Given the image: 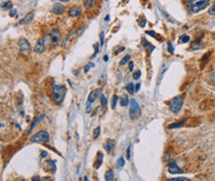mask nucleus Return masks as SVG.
<instances>
[{
    "instance_id": "obj_1",
    "label": "nucleus",
    "mask_w": 215,
    "mask_h": 181,
    "mask_svg": "<svg viewBox=\"0 0 215 181\" xmlns=\"http://www.w3.org/2000/svg\"><path fill=\"white\" fill-rule=\"evenodd\" d=\"M52 99L55 103L57 104H60V103L63 102L65 98V95H66L67 89L64 85H56L55 83L52 84Z\"/></svg>"
},
{
    "instance_id": "obj_2",
    "label": "nucleus",
    "mask_w": 215,
    "mask_h": 181,
    "mask_svg": "<svg viewBox=\"0 0 215 181\" xmlns=\"http://www.w3.org/2000/svg\"><path fill=\"white\" fill-rule=\"evenodd\" d=\"M188 8L192 13H197L208 6V0H189Z\"/></svg>"
},
{
    "instance_id": "obj_3",
    "label": "nucleus",
    "mask_w": 215,
    "mask_h": 181,
    "mask_svg": "<svg viewBox=\"0 0 215 181\" xmlns=\"http://www.w3.org/2000/svg\"><path fill=\"white\" fill-rule=\"evenodd\" d=\"M50 141V135L47 131H40L36 133L31 138L32 143H48Z\"/></svg>"
},
{
    "instance_id": "obj_4",
    "label": "nucleus",
    "mask_w": 215,
    "mask_h": 181,
    "mask_svg": "<svg viewBox=\"0 0 215 181\" xmlns=\"http://www.w3.org/2000/svg\"><path fill=\"white\" fill-rule=\"evenodd\" d=\"M183 104V100L182 96H176L170 100V110L172 113H178L180 112V110L182 109Z\"/></svg>"
},
{
    "instance_id": "obj_5",
    "label": "nucleus",
    "mask_w": 215,
    "mask_h": 181,
    "mask_svg": "<svg viewBox=\"0 0 215 181\" xmlns=\"http://www.w3.org/2000/svg\"><path fill=\"white\" fill-rule=\"evenodd\" d=\"M129 114H130V118H131L132 120H137L141 116V114H142L140 106H139V104L137 103V101L135 100V99H132L131 100V107H130Z\"/></svg>"
},
{
    "instance_id": "obj_6",
    "label": "nucleus",
    "mask_w": 215,
    "mask_h": 181,
    "mask_svg": "<svg viewBox=\"0 0 215 181\" xmlns=\"http://www.w3.org/2000/svg\"><path fill=\"white\" fill-rule=\"evenodd\" d=\"M49 43L51 46H57L58 44H60L61 41V31L59 29H55L51 32L49 35Z\"/></svg>"
},
{
    "instance_id": "obj_7",
    "label": "nucleus",
    "mask_w": 215,
    "mask_h": 181,
    "mask_svg": "<svg viewBox=\"0 0 215 181\" xmlns=\"http://www.w3.org/2000/svg\"><path fill=\"white\" fill-rule=\"evenodd\" d=\"M99 94H100L99 90H94V91H92L91 93L89 94L88 99H87V102H86V112H87V113L90 112V110H91L92 103H93L94 101L97 99V97L99 96Z\"/></svg>"
},
{
    "instance_id": "obj_8",
    "label": "nucleus",
    "mask_w": 215,
    "mask_h": 181,
    "mask_svg": "<svg viewBox=\"0 0 215 181\" xmlns=\"http://www.w3.org/2000/svg\"><path fill=\"white\" fill-rule=\"evenodd\" d=\"M18 48L21 54H28L29 50H30V44L27 41V39L22 38L18 42Z\"/></svg>"
},
{
    "instance_id": "obj_9",
    "label": "nucleus",
    "mask_w": 215,
    "mask_h": 181,
    "mask_svg": "<svg viewBox=\"0 0 215 181\" xmlns=\"http://www.w3.org/2000/svg\"><path fill=\"white\" fill-rule=\"evenodd\" d=\"M46 40L45 39H40L39 41L37 42L35 48H34V52L36 54H43L46 50Z\"/></svg>"
},
{
    "instance_id": "obj_10",
    "label": "nucleus",
    "mask_w": 215,
    "mask_h": 181,
    "mask_svg": "<svg viewBox=\"0 0 215 181\" xmlns=\"http://www.w3.org/2000/svg\"><path fill=\"white\" fill-rule=\"evenodd\" d=\"M168 172L172 174H178V173H182L183 172V170L182 169V168H180L178 166L176 161H170V162L168 163Z\"/></svg>"
},
{
    "instance_id": "obj_11",
    "label": "nucleus",
    "mask_w": 215,
    "mask_h": 181,
    "mask_svg": "<svg viewBox=\"0 0 215 181\" xmlns=\"http://www.w3.org/2000/svg\"><path fill=\"white\" fill-rule=\"evenodd\" d=\"M81 8L79 6H73V7L69 8V15L71 17H73V18H77V17H79L81 15Z\"/></svg>"
},
{
    "instance_id": "obj_12",
    "label": "nucleus",
    "mask_w": 215,
    "mask_h": 181,
    "mask_svg": "<svg viewBox=\"0 0 215 181\" xmlns=\"http://www.w3.org/2000/svg\"><path fill=\"white\" fill-rule=\"evenodd\" d=\"M66 10L65 6L61 3H55L54 6H53V13L57 14V15H60V14H63Z\"/></svg>"
},
{
    "instance_id": "obj_13",
    "label": "nucleus",
    "mask_w": 215,
    "mask_h": 181,
    "mask_svg": "<svg viewBox=\"0 0 215 181\" xmlns=\"http://www.w3.org/2000/svg\"><path fill=\"white\" fill-rule=\"evenodd\" d=\"M115 147V142L113 140H108L106 141V143H105L104 145H103V148H104L105 151H107L108 153H110L111 151H112V149H114Z\"/></svg>"
},
{
    "instance_id": "obj_14",
    "label": "nucleus",
    "mask_w": 215,
    "mask_h": 181,
    "mask_svg": "<svg viewBox=\"0 0 215 181\" xmlns=\"http://www.w3.org/2000/svg\"><path fill=\"white\" fill-rule=\"evenodd\" d=\"M33 19H34V13L33 12H31V13L27 14V15L25 16L21 21H19V25H25V24H27V23H30Z\"/></svg>"
},
{
    "instance_id": "obj_15",
    "label": "nucleus",
    "mask_w": 215,
    "mask_h": 181,
    "mask_svg": "<svg viewBox=\"0 0 215 181\" xmlns=\"http://www.w3.org/2000/svg\"><path fill=\"white\" fill-rule=\"evenodd\" d=\"M142 45H143V47H144L145 49L148 50L149 54H151V52L154 50V49H155V47H154L153 45H151V43H149V42L147 41L145 38H143V39H142Z\"/></svg>"
},
{
    "instance_id": "obj_16",
    "label": "nucleus",
    "mask_w": 215,
    "mask_h": 181,
    "mask_svg": "<svg viewBox=\"0 0 215 181\" xmlns=\"http://www.w3.org/2000/svg\"><path fill=\"white\" fill-rule=\"evenodd\" d=\"M102 160H103V154L102 152H100V151H98L97 152V160L94 162V168H99L100 165L102 164Z\"/></svg>"
},
{
    "instance_id": "obj_17",
    "label": "nucleus",
    "mask_w": 215,
    "mask_h": 181,
    "mask_svg": "<svg viewBox=\"0 0 215 181\" xmlns=\"http://www.w3.org/2000/svg\"><path fill=\"white\" fill-rule=\"evenodd\" d=\"M186 121H187V119H184V120H182V121H180V122H176V123L170 124V125H168V129H176V128L182 127V126H183V124H184Z\"/></svg>"
},
{
    "instance_id": "obj_18",
    "label": "nucleus",
    "mask_w": 215,
    "mask_h": 181,
    "mask_svg": "<svg viewBox=\"0 0 215 181\" xmlns=\"http://www.w3.org/2000/svg\"><path fill=\"white\" fill-rule=\"evenodd\" d=\"M95 2L96 0H83L84 7H85L86 9H90V8H92L94 6Z\"/></svg>"
},
{
    "instance_id": "obj_19",
    "label": "nucleus",
    "mask_w": 215,
    "mask_h": 181,
    "mask_svg": "<svg viewBox=\"0 0 215 181\" xmlns=\"http://www.w3.org/2000/svg\"><path fill=\"white\" fill-rule=\"evenodd\" d=\"M45 118H46V116H45V115H40L39 117L35 118V119H34V121H33V124H32V126H31V129H30V131H29V132H31V131H32V130L34 129V127H35V126H36V124H37L38 122H40V121H41V120L45 119Z\"/></svg>"
},
{
    "instance_id": "obj_20",
    "label": "nucleus",
    "mask_w": 215,
    "mask_h": 181,
    "mask_svg": "<svg viewBox=\"0 0 215 181\" xmlns=\"http://www.w3.org/2000/svg\"><path fill=\"white\" fill-rule=\"evenodd\" d=\"M128 104H129V99H128L127 95H123L122 98L120 99V105L122 107H126L128 106Z\"/></svg>"
},
{
    "instance_id": "obj_21",
    "label": "nucleus",
    "mask_w": 215,
    "mask_h": 181,
    "mask_svg": "<svg viewBox=\"0 0 215 181\" xmlns=\"http://www.w3.org/2000/svg\"><path fill=\"white\" fill-rule=\"evenodd\" d=\"M104 178L106 181H112L113 179H114V173H113V171H111V170L107 171L104 175Z\"/></svg>"
},
{
    "instance_id": "obj_22",
    "label": "nucleus",
    "mask_w": 215,
    "mask_h": 181,
    "mask_svg": "<svg viewBox=\"0 0 215 181\" xmlns=\"http://www.w3.org/2000/svg\"><path fill=\"white\" fill-rule=\"evenodd\" d=\"M202 47H203V46L200 44V41H195L190 45L191 50H199V49H202Z\"/></svg>"
},
{
    "instance_id": "obj_23",
    "label": "nucleus",
    "mask_w": 215,
    "mask_h": 181,
    "mask_svg": "<svg viewBox=\"0 0 215 181\" xmlns=\"http://www.w3.org/2000/svg\"><path fill=\"white\" fill-rule=\"evenodd\" d=\"M126 90L128 91L129 94H134L135 93V87H134V83H128L127 86H126Z\"/></svg>"
},
{
    "instance_id": "obj_24",
    "label": "nucleus",
    "mask_w": 215,
    "mask_h": 181,
    "mask_svg": "<svg viewBox=\"0 0 215 181\" xmlns=\"http://www.w3.org/2000/svg\"><path fill=\"white\" fill-rule=\"evenodd\" d=\"M1 7H2V9L8 10V9H11V8L13 7V4H12L11 1H6V2H4V3H2Z\"/></svg>"
},
{
    "instance_id": "obj_25",
    "label": "nucleus",
    "mask_w": 215,
    "mask_h": 181,
    "mask_svg": "<svg viewBox=\"0 0 215 181\" xmlns=\"http://www.w3.org/2000/svg\"><path fill=\"white\" fill-rule=\"evenodd\" d=\"M130 60H131V56H130V54H126V56L121 60V62H119V64L120 66H124V64H127L128 62H130Z\"/></svg>"
},
{
    "instance_id": "obj_26",
    "label": "nucleus",
    "mask_w": 215,
    "mask_h": 181,
    "mask_svg": "<svg viewBox=\"0 0 215 181\" xmlns=\"http://www.w3.org/2000/svg\"><path fill=\"white\" fill-rule=\"evenodd\" d=\"M117 102H118V96L117 95H113L112 96V99H111V108L114 110L116 108V105H117Z\"/></svg>"
},
{
    "instance_id": "obj_27",
    "label": "nucleus",
    "mask_w": 215,
    "mask_h": 181,
    "mask_svg": "<svg viewBox=\"0 0 215 181\" xmlns=\"http://www.w3.org/2000/svg\"><path fill=\"white\" fill-rule=\"evenodd\" d=\"M99 96H100V102H101V106L102 107H105L107 105V99L105 98V96L103 95L102 93L100 92V94H99Z\"/></svg>"
},
{
    "instance_id": "obj_28",
    "label": "nucleus",
    "mask_w": 215,
    "mask_h": 181,
    "mask_svg": "<svg viewBox=\"0 0 215 181\" xmlns=\"http://www.w3.org/2000/svg\"><path fill=\"white\" fill-rule=\"evenodd\" d=\"M124 164H125V159H124V157L123 156L119 157L117 160V166L119 168H122L124 166Z\"/></svg>"
},
{
    "instance_id": "obj_29",
    "label": "nucleus",
    "mask_w": 215,
    "mask_h": 181,
    "mask_svg": "<svg viewBox=\"0 0 215 181\" xmlns=\"http://www.w3.org/2000/svg\"><path fill=\"white\" fill-rule=\"evenodd\" d=\"M189 40H190L189 36H186V35H182V36H180V43H183V44L189 42Z\"/></svg>"
},
{
    "instance_id": "obj_30",
    "label": "nucleus",
    "mask_w": 215,
    "mask_h": 181,
    "mask_svg": "<svg viewBox=\"0 0 215 181\" xmlns=\"http://www.w3.org/2000/svg\"><path fill=\"white\" fill-rule=\"evenodd\" d=\"M168 181H189L190 179L186 177H176V178H168Z\"/></svg>"
},
{
    "instance_id": "obj_31",
    "label": "nucleus",
    "mask_w": 215,
    "mask_h": 181,
    "mask_svg": "<svg viewBox=\"0 0 215 181\" xmlns=\"http://www.w3.org/2000/svg\"><path fill=\"white\" fill-rule=\"evenodd\" d=\"M94 66V64H92V62H89V64H87L85 66V67H84V72L87 73L88 71H89V69L91 68V67Z\"/></svg>"
},
{
    "instance_id": "obj_32",
    "label": "nucleus",
    "mask_w": 215,
    "mask_h": 181,
    "mask_svg": "<svg viewBox=\"0 0 215 181\" xmlns=\"http://www.w3.org/2000/svg\"><path fill=\"white\" fill-rule=\"evenodd\" d=\"M141 76V71L140 70H137L135 71L134 73H133V78L135 79V80H137V79H139Z\"/></svg>"
},
{
    "instance_id": "obj_33",
    "label": "nucleus",
    "mask_w": 215,
    "mask_h": 181,
    "mask_svg": "<svg viewBox=\"0 0 215 181\" xmlns=\"http://www.w3.org/2000/svg\"><path fill=\"white\" fill-rule=\"evenodd\" d=\"M99 44H94L93 45V48H94V50H95V52H94V54L92 56V58H95L96 56V54H98V48H99Z\"/></svg>"
},
{
    "instance_id": "obj_34",
    "label": "nucleus",
    "mask_w": 215,
    "mask_h": 181,
    "mask_svg": "<svg viewBox=\"0 0 215 181\" xmlns=\"http://www.w3.org/2000/svg\"><path fill=\"white\" fill-rule=\"evenodd\" d=\"M99 133H100V127H97V128H96V129L93 131V138H94V139L97 138L98 135H99Z\"/></svg>"
},
{
    "instance_id": "obj_35",
    "label": "nucleus",
    "mask_w": 215,
    "mask_h": 181,
    "mask_svg": "<svg viewBox=\"0 0 215 181\" xmlns=\"http://www.w3.org/2000/svg\"><path fill=\"white\" fill-rule=\"evenodd\" d=\"M208 13H209V15H215V4H213V5L209 8Z\"/></svg>"
},
{
    "instance_id": "obj_36",
    "label": "nucleus",
    "mask_w": 215,
    "mask_h": 181,
    "mask_svg": "<svg viewBox=\"0 0 215 181\" xmlns=\"http://www.w3.org/2000/svg\"><path fill=\"white\" fill-rule=\"evenodd\" d=\"M168 52H170V54H172V52H174V48H172V42H168Z\"/></svg>"
},
{
    "instance_id": "obj_37",
    "label": "nucleus",
    "mask_w": 215,
    "mask_h": 181,
    "mask_svg": "<svg viewBox=\"0 0 215 181\" xmlns=\"http://www.w3.org/2000/svg\"><path fill=\"white\" fill-rule=\"evenodd\" d=\"M138 23H139V25H140L141 27H145V25H146V20H145L144 18L142 19V21H141L140 19H139V20H138Z\"/></svg>"
},
{
    "instance_id": "obj_38",
    "label": "nucleus",
    "mask_w": 215,
    "mask_h": 181,
    "mask_svg": "<svg viewBox=\"0 0 215 181\" xmlns=\"http://www.w3.org/2000/svg\"><path fill=\"white\" fill-rule=\"evenodd\" d=\"M146 34L147 35H152V37H154V38H156V36H157V34L154 32V31H147Z\"/></svg>"
},
{
    "instance_id": "obj_39",
    "label": "nucleus",
    "mask_w": 215,
    "mask_h": 181,
    "mask_svg": "<svg viewBox=\"0 0 215 181\" xmlns=\"http://www.w3.org/2000/svg\"><path fill=\"white\" fill-rule=\"evenodd\" d=\"M100 40H101V44H100V45L102 46L103 44H104V35H103V33L100 34Z\"/></svg>"
},
{
    "instance_id": "obj_40",
    "label": "nucleus",
    "mask_w": 215,
    "mask_h": 181,
    "mask_svg": "<svg viewBox=\"0 0 215 181\" xmlns=\"http://www.w3.org/2000/svg\"><path fill=\"white\" fill-rule=\"evenodd\" d=\"M133 68H134V64H133V62H129V70L132 71Z\"/></svg>"
},
{
    "instance_id": "obj_41",
    "label": "nucleus",
    "mask_w": 215,
    "mask_h": 181,
    "mask_svg": "<svg viewBox=\"0 0 215 181\" xmlns=\"http://www.w3.org/2000/svg\"><path fill=\"white\" fill-rule=\"evenodd\" d=\"M140 87H141V84L140 83H137L136 87H135V92H138L139 89H140Z\"/></svg>"
},
{
    "instance_id": "obj_42",
    "label": "nucleus",
    "mask_w": 215,
    "mask_h": 181,
    "mask_svg": "<svg viewBox=\"0 0 215 181\" xmlns=\"http://www.w3.org/2000/svg\"><path fill=\"white\" fill-rule=\"evenodd\" d=\"M130 149H131V147H128L127 148V158H130Z\"/></svg>"
},
{
    "instance_id": "obj_43",
    "label": "nucleus",
    "mask_w": 215,
    "mask_h": 181,
    "mask_svg": "<svg viewBox=\"0 0 215 181\" xmlns=\"http://www.w3.org/2000/svg\"><path fill=\"white\" fill-rule=\"evenodd\" d=\"M124 49H125V48H124V47H121V48H120L119 50H116V52H115V54H119L120 52H121V50H123Z\"/></svg>"
},
{
    "instance_id": "obj_44",
    "label": "nucleus",
    "mask_w": 215,
    "mask_h": 181,
    "mask_svg": "<svg viewBox=\"0 0 215 181\" xmlns=\"http://www.w3.org/2000/svg\"><path fill=\"white\" fill-rule=\"evenodd\" d=\"M15 14H16V10H11V12H10V16L13 17Z\"/></svg>"
},
{
    "instance_id": "obj_45",
    "label": "nucleus",
    "mask_w": 215,
    "mask_h": 181,
    "mask_svg": "<svg viewBox=\"0 0 215 181\" xmlns=\"http://www.w3.org/2000/svg\"><path fill=\"white\" fill-rule=\"evenodd\" d=\"M42 156H47V152H46V151H43V152H42Z\"/></svg>"
},
{
    "instance_id": "obj_46",
    "label": "nucleus",
    "mask_w": 215,
    "mask_h": 181,
    "mask_svg": "<svg viewBox=\"0 0 215 181\" xmlns=\"http://www.w3.org/2000/svg\"><path fill=\"white\" fill-rule=\"evenodd\" d=\"M109 19H110V17H109V16H106V18H105V21H106V22H108Z\"/></svg>"
},
{
    "instance_id": "obj_47",
    "label": "nucleus",
    "mask_w": 215,
    "mask_h": 181,
    "mask_svg": "<svg viewBox=\"0 0 215 181\" xmlns=\"http://www.w3.org/2000/svg\"><path fill=\"white\" fill-rule=\"evenodd\" d=\"M107 60H108V56H104V62H107Z\"/></svg>"
}]
</instances>
